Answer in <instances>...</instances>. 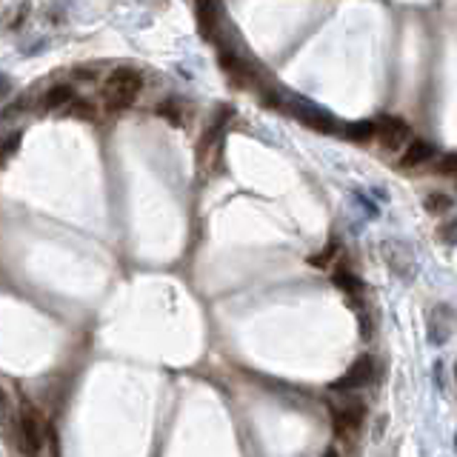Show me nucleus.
Listing matches in <instances>:
<instances>
[{"label": "nucleus", "mask_w": 457, "mask_h": 457, "mask_svg": "<svg viewBox=\"0 0 457 457\" xmlns=\"http://www.w3.org/2000/svg\"><path fill=\"white\" fill-rule=\"evenodd\" d=\"M338 252H340L338 243H329V249H323V252H317V255L312 258V266H320V269H323V266H329V263H331V258H335Z\"/></svg>", "instance_id": "nucleus-13"}, {"label": "nucleus", "mask_w": 457, "mask_h": 457, "mask_svg": "<svg viewBox=\"0 0 457 457\" xmlns=\"http://www.w3.org/2000/svg\"><path fill=\"white\" fill-rule=\"evenodd\" d=\"M343 135L355 143H366L371 138H378V126L371 120H357V123H349V126L343 129Z\"/></svg>", "instance_id": "nucleus-10"}, {"label": "nucleus", "mask_w": 457, "mask_h": 457, "mask_svg": "<svg viewBox=\"0 0 457 457\" xmlns=\"http://www.w3.org/2000/svg\"><path fill=\"white\" fill-rule=\"evenodd\" d=\"M432 157H435V146H432L429 140L414 138V140L406 146V152H403V157H400V166H403V169H414V166L429 163Z\"/></svg>", "instance_id": "nucleus-7"}, {"label": "nucleus", "mask_w": 457, "mask_h": 457, "mask_svg": "<svg viewBox=\"0 0 457 457\" xmlns=\"http://www.w3.org/2000/svg\"><path fill=\"white\" fill-rule=\"evenodd\" d=\"M157 114H163V117H169L172 123H175V126H180V114H178V109L172 106V103H163V106H157Z\"/></svg>", "instance_id": "nucleus-16"}, {"label": "nucleus", "mask_w": 457, "mask_h": 457, "mask_svg": "<svg viewBox=\"0 0 457 457\" xmlns=\"http://www.w3.org/2000/svg\"><path fill=\"white\" fill-rule=\"evenodd\" d=\"M335 286L340 289V292L352 295V298H360V292H363V283H360L357 274L349 272V269H340V272L335 274Z\"/></svg>", "instance_id": "nucleus-11"}, {"label": "nucleus", "mask_w": 457, "mask_h": 457, "mask_svg": "<svg viewBox=\"0 0 457 457\" xmlns=\"http://www.w3.org/2000/svg\"><path fill=\"white\" fill-rule=\"evenodd\" d=\"M72 103H74V92H72V86H66V83L52 86L44 95V109H60V106H72Z\"/></svg>", "instance_id": "nucleus-9"}, {"label": "nucleus", "mask_w": 457, "mask_h": 457, "mask_svg": "<svg viewBox=\"0 0 457 457\" xmlns=\"http://www.w3.org/2000/svg\"><path fill=\"white\" fill-rule=\"evenodd\" d=\"M454 180H457V178H454Z\"/></svg>", "instance_id": "nucleus-20"}, {"label": "nucleus", "mask_w": 457, "mask_h": 457, "mask_svg": "<svg viewBox=\"0 0 457 457\" xmlns=\"http://www.w3.org/2000/svg\"><path fill=\"white\" fill-rule=\"evenodd\" d=\"M383 260L389 263V269L395 274H400L403 280H411L414 277V255L403 243H395V240H386L383 243Z\"/></svg>", "instance_id": "nucleus-6"}, {"label": "nucleus", "mask_w": 457, "mask_h": 457, "mask_svg": "<svg viewBox=\"0 0 457 457\" xmlns=\"http://www.w3.org/2000/svg\"><path fill=\"white\" fill-rule=\"evenodd\" d=\"M378 126V140L386 146V149H400V146H409L414 138H411V129L403 117H395V114H383L375 120Z\"/></svg>", "instance_id": "nucleus-3"}, {"label": "nucleus", "mask_w": 457, "mask_h": 457, "mask_svg": "<svg viewBox=\"0 0 457 457\" xmlns=\"http://www.w3.org/2000/svg\"><path fill=\"white\" fill-rule=\"evenodd\" d=\"M437 169H440L443 175H454V178H457V154H446V157L440 160Z\"/></svg>", "instance_id": "nucleus-15"}, {"label": "nucleus", "mask_w": 457, "mask_h": 457, "mask_svg": "<svg viewBox=\"0 0 457 457\" xmlns=\"http://www.w3.org/2000/svg\"><path fill=\"white\" fill-rule=\"evenodd\" d=\"M197 20H200L203 37L215 40L218 23H220V6H218V0H200V4H197Z\"/></svg>", "instance_id": "nucleus-8"}, {"label": "nucleus", "mask_w": 457, "mask_h": 457, "mask_svg": "<svg viewBox=\"0 0 457 457\" xmlns=\"http://www.w3.org/2000/svg\"><path fill=\"white\" fill-rule=\"evenodd\" d=\"M371 378H375V360H371V357H360V360L352 363V369L346 371L340 380L331 383V389H335V392H355V389L366 386Z\"/></svg>", "instance_id": "nucleus-5"}, {"label": "nucleus", "mask_w": 457, "mask_h": 457, "mask_svg": "<svg viewBox=\"0 0 457 457\" xmlns=\"http://www.w3.org/2000/svg\"><path fill=\"white\" fill-rule=\"evenodd\" d=\"M426 212H432V215H446V212H451V197L449 194H429L426 200Z\"/></svg>", "instance_id": "nucleus-12"}, {"label": "nucleus", "mask_w": 457, "mask_h": 457, "mask_svg": "<svg viewBox=\"0 0 457 457\" xmlns=\"http://www.w3.org/2000/svg\"><path fill=\"white\" fill-rule=\"evenodd\" d=\"M140 89H143L140 72H135V69H114V72L106 77V86H103L106 106H109L112 112L129 109V106L138 100Z\"/></svg>", "instance_id": "nucleus-1"}, {"label": "nucleus", "mask_w": 457, "mask_h": 457, "mask_svg": "<svg viewBox=\"0 0 457 457\" xmlns=\"http://www.w3.org/2000/svg\"><path fill=\"white\" fill-rule=\"evenodd\" d=\"M323 457H340V454H338V451H335V449H329V451H326V454H323Z\"/></svg>", "instance_id": "nucleus-19"}, {"label": "nucleus", "mask_w": 457, "mask_h": 457, "mask_svg": "<svg viewBox=\"0 0 457 457\" xmlns=\"http://www.w3.org/2000/svg\"><path fill=\"white\" fill-rule=\"evenodd\" d=\"M18 143H20V132H15V135H9V140H6V146H4V154L9 157L15 149H18Z\"/></svg>", "instance_id": "nucleus-18"}, {"label": "nucleus", "mask_w": 457, "mask_h": 457, "mask_svg": "<svg viewBox=\"0 0 457 457\" xmlns=\"http://www.w3.org/2000/svg\"><path fill=\"white\" fill-rule=\"evenodd\" d=\"M18 440H20V451H26L29 457H37L46 440V429H44V418L34 406H23L18 414Z\"/></svg>", "instance_id": "nucleus-2"}, {"label": "nucleus", "mask_w": 457, "mask_h": 457, "mask_svg": "<svg viewBox=\"0 0 457 457\" xmlns=\"http://www.w3.org/2000/svg\"><path fill=\"white\" fill-rule=\"evenodd\" d=\"M440 234H443V240H446V243H457V218H454V220H449V223L440 229Z\"/></svg>", "instance_id": "nucleus-17"}, {"label": "nucleus", "mask_w": 457, "mask_h": 457, "mask_svg": "<svg viewBox=\"0 0 457 457\" xmlns=\"http://www.w3.org/2000/svg\"><path fill=\"white\" fill-rule=\"evenodd\" d=\"M69 112H72V114H77V117H86V120H95V109H92L89 103H80V100H74V103L69 106Z\"/></svg>", "instance_id": "nucleus-14"}, {"label": "nucleus", "mask_w": 457, "mask_h": 457, "mask_svg": "<svg viewBox=\"0 0 457 457\" xmlns=\"http://www.w3.org/2000/svg\"><path fill=\"white\" fill-rule=\"evenodd\" d=\"M363 418H366L363 403H349L343 409H335V435L352 440L363 429Z\"/></svg>", "instance_id": "nucleus-4"}]
</instances>
